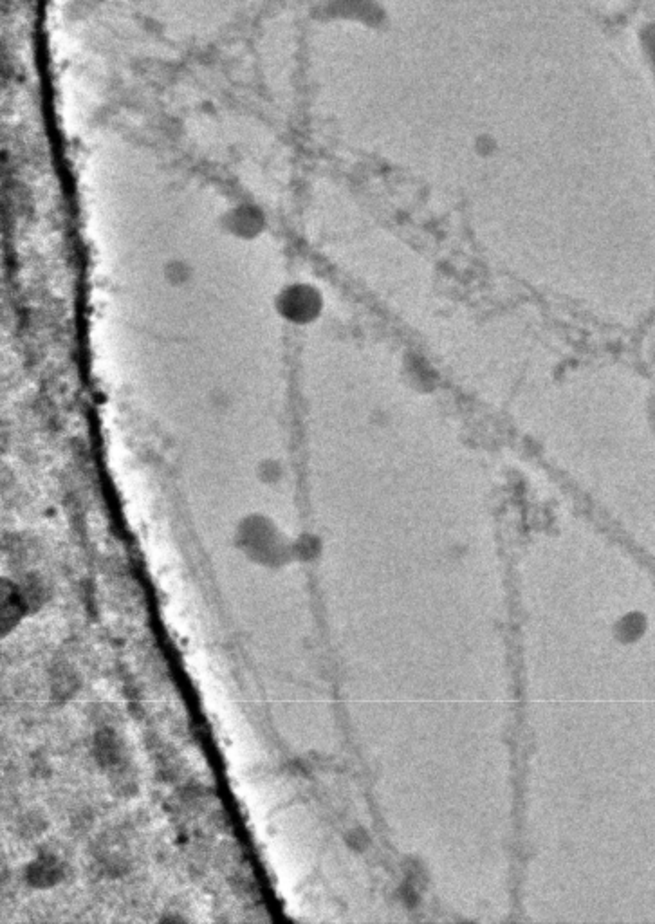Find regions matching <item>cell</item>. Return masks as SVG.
<instances>
[{
  "label": "cell",
  "instance_id": "2",
  "mask_svg": "<svg viewBox=\"0 0 655 924\" xmlns=\"http://www.w3.org/2000/svg\"><path fill=\"white\" fill-rule=\"evenodd\" d=\"M0 596H2V607H0V634L2 638L10 636L13 630L19 627L22 621L33 614V609L29 605L28 596L22 589V585L13 582L10 578H2L0 582Z\"/></svg>",
  "mask_w": 655,
  "mask_h": 924
},
{
  "label": "cell",
  "instance_id": "4",
  "mask_svg": "<svg viewBox=\"0 0 655 924\" xmlns=\"http://www.w3.org/2000/svg\"><path fill=\"white\" fill-rule=\"evenodd\" d=\"M93 755L103 769H118L123 762V742L112 728L96 731L93 739Z\"/></svg>",
  "mask_w": 655,
  "mask_h": 924
},
{
  "label": "cell",
  "instance_id": "1",
  "mask_svg": "<svg viewBox=\"0 0 655 924\" xmlns=\"http://www.w3.org/2000/svg\"><path fill=\"white\" fill-rule=\"evenodd\" d=\"M237 546L251 562L262 567H282L295 549L286 544L275 524L264 517L246 518L237 533Z\"/></svg>",
  "mask_w": 655,
  "mask_h": 924
},
{
  "label": "cell",
  "instance_id": "3",
  "mask_svg": "<svg viewBox=\"0 0 655 924\" xmlns=\"http://www.w3.org/2000/svg\"><path fill=\"white\" fill-rule=\"evenodd\" d=\"M24 878L29 887L37 890L58 887L65 879V863L53 852L40 851L35 860L29 861Z\"/></svg>",
  "mask_w": 655,
  "mask_h": 924
},
{
  "label": "cell",
  "instance_id": "5",
  "mask_svg": "<svg viewBox=\"0 0 655 924\" xmlns=\"http://www.w3.org/2000/svg\"><path fill=\"white\" fill-rule=\"evenodd\" d=\"M318 296L313 295L307 287H293L282 296V313L291 316V320L302 322L318 313Z\"/></svg>",
  "mask_w": 655,
  "mask_h": 924
}]
</instances>
